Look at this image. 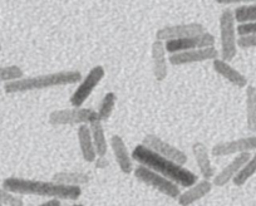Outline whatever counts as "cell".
<instances>
[{
    "instance_id": "1",
    "label": "cell",
    "mask_w": 256,
    "mask_h": 206,
    "mask_svg": "<svg viewBox=\"0 0 256 206\" xmlns=\"http://www.w3.org/2000/svg\"><path fill=\"white\" fill-rule=\"evenodd\" d=\"M132 160L138 162V165L146 166L151 170L156 171L160 175L164 176L166 178L171 180L180 188H190L195 182H198V175L190 171L184 166L170 161L167 158H162L156 152L151 151L144 144H137L131 154Z\"/></svg>"
},
{
    "instance_id": "2",
    "label": "cell",
    "mask_w": 256,
    "mask_h": 206,
    "mask_svg": "<svg viewBox=\"0 0 256 206\" xmlns=\"http://www.w3.org/2000/svg\"><path fill=\"white\" fill-rule=\"evenodd\" d=\"M3 188L16 195H34L56 200H77L82 195V188L64 186L54 181L33 180L23 178H8L3 181Z\"/></svg>"
},
{
    "instance_id": "3",
    "label": "cell",
    "mask_w": 256,
    "mask_h": 206,
    "mask_svg": "<svg viewBox=\"0 0 256 206\" xmlns=\"http://www.w3.org/2000/svg\"><path fill=\"white\" fill-rule=\"evenodd\" d=\"M82 80V74L78 70H60L49 74L26 77L4 84V92L8 94L26 93L30 90H46V88L62 87V86L76 84Z\"/></svg>"
},
{
    "instance_id": "4",
    "label": "cell",
    "mask_w": 256,
    "mask_h": 206,
    "mask_svg": "<svg viewBox=\"0 0 256 206\" xmlns=\"http://www.w3.org/2000/svg\"><path fill=\"white\" fill-rule=\"evenodd\" d=\"M218 28H220V60L230 63L238 54V29L234 10L226 8L221 12L218 18Z\"/></svg>"
},
{
    "instance_id": "5",
    "label": "cell",
    "mask_w": 256,
    "mask_h": 206,
    "mask_svg": "<svg viewBox=\"0 0 256 206\" xmlns=\"http://www.w3.org/2000/svg\"><path fill=\"white\" fill-rule=\"evenodd\" d=\"M134 175L137 180L144 182V185L154 188V190L158 191L162 195L167 196V198H177L180 194H181L178 185L172 182L171 180L166 178L164 176L157 174L156 171L146 168V166H137L134 170Z\"/></svg>"
},
{
    "instance_id": "6",
    "label": "cell",
    "mask_w": 256,
    "mask_h": 206,
    "mask_svg": "<svg viewBox=\"0 0 256 206\" xmlns=\"http://www.w3.org/2000/svg\"><path fill=\"white\" fill-rule=\"evenodd\" d=\"M97 111L92 108H64L56 110L49 114L48 121L52 126H67V124H92L97 121Z\"/></svg>"
},
{
    "instance_id": "7",
    "label": "cell",
    "mask_w": 256,
    "mask_h": 206,
    "mask_svg": "<svg viewBox=\"0 0 256 206\" xmlns=\"http://www.w3.org/2000/svg\"><path fill=\"white\" fill-rule=\"evenodd\" d=\"M106 76V70L102 66H96L88 72V74L80 80L78 87L72 93L70 98V102L73 108H80L84 104L86 100L90 98L93 90L97 88V86L102 82Z\"/></svg>"
},
{
    "instance_id": "8",
    "label": "cell",
    "mask_w": 256,
    "mask_h": 206,
    "mask_svg": "<svg viewBox=\"0 0 256 206\" xmlns=\"http://www.w3.org/2000/svg\"><path fill=\"white\" fill-rule=\"evenodd\" d=\"M142 144L151 150V151L156 152L157 154H160L162 158H167V160L174 161V162L178 164L181 166L186 165L187 154L182 150H180L178 147L174 146V144L164 141V138L156 136V134H147V136H144Z\"/></svg>"
},
{
    "instance_id": "9",
    "label": "cell",
    "mask_w": 256,
    "mask_h": 206,
    "mask_svg": "<svg viewBox=\"0 0 256 206\" xmlns=\"http://www.w3.org/2000/svg\"><path fill=\"white\" fill-rule=\"evenodd\" d=\"M206 28L201 23H186V24H176V26H164L158 29L156 33V40H161L164 43L170 40H177V39L191 38V36H200L206 33Z\"/></svg>"
},
{
    "instance_id": "10",
    "label": "cell",
    "mask_w": 256,
    "mask_h": 206,
    "mask_svg": "<svg viewBox=\"0 0 256 206\" xmlns=\"http://www.w3.org/2000/svg\"><path fill=\"white\" fill-rule=\"evenodd\" d=\"M216 39L211 33L200 34V36H191V38L177 39V40H170L164 43L166 52L170 54H176V53H182V52L194 50V49L208 48V46H215Z\"/></svg>"
},
{
    "instance_id": "11",
    "label": "cell",
    "mask_w": 256,
    "mask_h": 206,
    "mask_svg": "<svg viewBox=\"0 0 256 206\" xmlns=\"http://www.w3.org/2000/svg\"><path fill=\"white\" fill-rule=\"evenodd\" d=\"M254 150H256V136H248L216 144L211 148V154L215 158H224V156H230V154H246V152H251Z\"/></svg>"
},
{
    "instance_id": "12",
    "label": "cell",
    "mask_w": 256,
    "mask_h": 206,
    "mask_svg": "<svg viewBox=\"0 0 256 206\" xmlns=\"http://www.w3.org/2000/svg\"><path fill=\"white\" fill-rule=\"evenodd\" d=\"M218 58V50L215 46H208V48L194 49V50L176 53L168 57V63L172 66H186L194 64V63L206 62V60H215Z\"/></svg>"
},
{
    "instance_id": "13",
    "label": "cell",
    "mask_w": 256,
    "mask_h": 206,
    "mask_svg": "<svg viewBox=\"0 0 256 206\" xmlns=\"http://www.w3.org/2000/svg\"><path fill=\"white\" fill-rule=\"evenodd\" d=\"M250 158V152L236 154L235 158H234L232 160H231L230 162L218 174V175L214 176L212 185L218 186V188H224V186L228 185V182H231V181L238 175V172L242 170V168L245 166V164L248 162Z\"/></svg>"
},
{
    "instance_id": "14",
    "label": "cell",
    "mask_w": 256,
    "mask_h": 206,
    "mask_svg": "<svg viewBox=\"0 0 256 206\" xmlns=\"http://www.w3.org/2000/svg\"><path fill=\"white\" fill-rule=\"evenodd\" d=\"M110 148L113 151V156H114V160L117 162L118 168L122 171L123 174L128 175V174L134 172V160H132V156L128 151V147L126 144L124 140L118 134H113L110 137Z\"/></svg>"
},
{
    "instance_id": "15",
    "label": "cell",
    "mask_w": 256,
    "mask_h": 206,
    "mask_svg": "<svg viewBox=\"0 0 256 206\" xmlns=\"http://www.w3.org/2000/svg\"><path fill=\"white\" fill-rule=\"evenodd\" d=\"M212 182L210 180H200L187 188L184 191H181V194L177 198L180 206H191L195 202L200 201L212 190Z\"/></svg>"
},
{
    "instance_id": "16",
    "label": "cell",
    "mask_w": 256,
    "mask_h": 206,
    "mask_svg": "<svg viewBox=\"0 0 256 206\" xmlns=\"http://www.w3.org/2000/svg\"><path fill=\"white\" fill-rule=\"evenodd\" d=\"M167 52L164 43L161 40H154L151 46L152 64H154V76L156 80L162 82L168 76V60H167Z\"/></svg>"
},
{
    "instance_id": "17",
    "label": "cell",
    "mask_w": 256,
    "mask_h": 206,
    "mask_svg": "<svg viewBox=\"0 0 256 206\" xmlns=\"http://www.w3.org/2000/svg\"><path fill=\"white\" fill-rule=\"evenodd\" d=\"M192 154L195 158L196 165H198V171L204 180H210L215 176V168H214L212 162H211L210 152L202 142H195L192 144Z\"/></svg>"
},
{
    "instance_id": "18",
    "label": "cell",
    "mask_w": 256,
    "mask_h": 206,
    "mask_svg": "<svg viewBox=\"0 0 256 206\" xmlns=\"http://www.w3.org/2000/svg\"><path fill=\"white\" fill-rule=\"evenodd\" d=\"M212 68L218 76H221L224 80H226L228 83L235 86V87L246 88L248 86V78H246L242 73L238 72V70H235L230 63L225 62V60H220V58L214 60Z\"/></svg>"
},
{
    "instance_id": "19",
    "label": "cell",
    "mask_w": 256,
    "mask_h": 206,
    "mask_svg": "<svg viewBox=\"0 0 256 206\" xmlns=\"http://www.w3.org/2000/svg\"><path fill=\"white\" fill-rule=\"evenodd\" d=\"M78 144H80V154L86 162L93 164L97 160V152H96L94 144H93L92 134L88 124H82L78 126Z\"/></svg>"
},
{
    "instance_id": "20",
    "label": "cell",
    "mask_w": 256,
    "mask_h": 206,
    "mask_svg": "<svg viewBox=\"0 0 256 206\" xmlns=\"http://www.w3.org/2000/svg\"><path fill=\"white\" fill-rule=\"evenodd\" d=\"M90 180V175L82 171H60V172L54 174L52 178V181L54 182L64 186H76V188L87 185Z\"/></svg>"
},
{
    "instance_id": "21",
    "label": "cell",
    "mask_w": 256,
    "mask_h": 206,
    "mask_svg": "<svg viewBox=\"0 0 256 206\" xmlns=\"http://www.w3.org/2000/svg\"><path fill=\"white\" fill-rule=\"evenodd\" d=\"M90 134H92L93 144H94L97 158H106V154L108 151V142L106 138V132L103 128V124L100 121H94L92 124H90Z\"/></svg>"
},
{
    "instance_id": "22",
    "label": "cell",
    "mask_w": 256,
    "mask_h": 206,
    "mask_svg": "<svg viewBox=\"0 0 256 206\" xmlns=\"http://www.w3.org/2000/svg\"><path fill=\"white\" fill-rule=\"evenodd\" d=\"M246 126L248 131L256 132V87H246Z\"/></svg>"
},
{
    "instance_id": "23",
    "label": "cell",
    "mask_w": 256,
    "mask_h": 206,
    "mask_svg": "<svg viewBox=\"0 0 256 206\" xmlns=\"http://www.w3.org/2000/svg\"><path fill=\"white\" fill-rule=\"evenodd\" d=\"M116 103H117V94L114 92L106 93L97 110L98 121H100L103 124V122L108 121L110 118V116L113 114V110L116 107Z\"/></svg>"
},
{
    "instance_id": "24",
    "label": "cell",
    "mask_w": 256,
    "mask_h": 206,
    "mask_svg": "<svg viewBox=\"0 0 256 206\" xmlns=\"http://www.w3.org/2000/svg\"><path fill=\"white\" fill-rule=\"evenodd\" d=\"M255 174H256V152L251 156L250 158H248V161L245 164L242 170L238 172V175L234 178L232 180L234 185L241 188V186L245 185V184L248 182V181L250 180Z\"/></svg>"
},
{
    "instance_id": "25",
    "label": "cell",
    "mask_w": 256,
    "mask_h": 206,
    "mask_svg": "<svg viewBox=\"0 0 256 206\" xmlns=\"http://www.w3.org/2000/svg\"><path fill=\"white\" fill-rule=\"evenodd\" d=\"M234 16H235L236 23H254L256 22V4L250 6H240L234 9Z\"/></svg>"
},
{
    "instance_id": "26",
    "label": "cell",
    "mask_w": 256,
    "mask_h": 206,
    "mask_svg": "<svg viewBox=\"0 0 256 206\" xmlns=\"http://www.w3.org/2000/svg\"><path fill=\"white\" fill-rule=\"evenodd\" d=\"M24 78V72L19 66L0 67V83H10Z\"/></svg>"
},
{
    "instance_id": "27",
    "label": "cell",
    "mask_w": 256,
    "mask_h": 206,
    "mask_svg": "<svg viewBox=\"0 0 256 206\" xmlns=\"http://www.w3.org/2000/svg\"><path fill=\"white\" fill-rule=\"evenodd\" d=\"M0 204L3 206H24V201L20 196L6 190L3 186L0 188Z\"/></svg>"
},
{
    "instance_id": "28",
    "label": "cell",
    "mask_w": 256,
    "mask_h": 206,
    "mask_svg": "<svg viewBox=\"0 0 256 206\" xmlns=\"http://www.w3.org/2000/svg\"><path fill=\"white\" fill-rule=\"evenodd\" d=\"M238 48H242V49L256 48V34H252V36H238Z\"/></svg>"
},
{
    "instance_id": "29",
    "label": "cell",
    "mask_w": 256,
    "mask_h": 206,
    "mask_svg": "<svg viewBox=\"0 0 256 206\" xmlns=\"http://www.w3.org/2000/svg\"><path fill=\"white\" fill-rule=\"evenodd\" d=\"M236 29H238V34L240 36H252V34H256V22H254V23L238 24Z\"/></svg>"
},
{
    "instance_id": "30",
    "label": "cell",
    "mask_w": 256,
    "mask_h": 206,
    "mask_svg": "<svg viewBox=\"0 0 256 206\" xmlns=\"http://www.w3.org/2000/svg\"><path fill=\"white\" fill-rule=\"evenodd\" d=\"M97 168H107L110 166V162L106 158H97V160L94 161Z\"/></svg>"
},
{
    "instance_id": "31",
    "label": "cell",
    "mask_w": 256,
    "mask_h": 206,
    "mask_svg": "<svg viewBox=\"0 0 256 206\" xmlns=\"http://www.w3.org/2000/svg\"><path fill=\"white\" fill-rule=\"evenodd\" d=\"M38 206H62V204H60V200H56V198H49L48 201H46V202L40 204V205Z\"/></svg>"
},
{
    "instance_id": "32",
    "label": "cell",
    "mask_w": 256,
    "mask_h": 206,
    "mask_svg": "<svg viewBox=\"0 0 256 206\" xmlns=\"http://www.w3.org/2000/svg\"><path fill=\"white\" fill-rule=\"evenodd\" d=\"M72 206H84V205H82V204H76V205H72Z\"/></svg>"
},
{
    "instance_id": "33",
    "label": "cell",
    "mask_w": 256,
    "mask_h": 206,
    "mask_svg": "<svg viewBox=\"0 0 256 206\" xmlns=\"http://www.w3.org/2000/svg\"><path fill=\"white\" fill-rule=\"evenodd\" d=\"M0 52H2V43H0Z\"/></svg>"
},
{
    "instance_id": "34",
    "label": "cell",
    "mask_w": 256,
    "mask_h": 206,
    "mask_svg": "<svg viewBox=\"0 0 256 206\" xmlns=\"http://www.w3.org/2000/svg\"><path fill=\"white\" fill-rule=\"evenodd\" d=\"M0 206H3V205H2V204H0Z\"/></svg>"
}]
</instances>
